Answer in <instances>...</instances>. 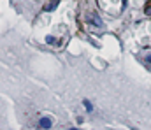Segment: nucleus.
Here are the masks:
<instances>
[{"label": "nucleus", "instance_id": "obj_4", "mask_svg": "<svg viewBox=\"0 0 151 130\" xmlns=\"http://www.w3.org/2000/svg\"><path fill=\"white\" fill-rule=\"evenodd\" d=\"M83 104H84V107H86V111H88V113H91V111H93V106L90 104V100H84Z\"/></svg>", "mask_w": 151, "mask_h": 130}, {"label": "nucleus", "instance_id": "obj_3", "mask_svg": "<svg viewBox=\"0 0 151 130\" xmlns=\"http://www.w3.org/2000/svg\"><path fill=\"white\" fill-rule=\"evenodd\" d=\"M91 21H93V25H95V27H102V19H100V16H99V14H95V12L91 14Z\"/></svg>", "mask_w": 151, "mask_h": 130}, {"label": "nucleus", "instance_id": "obj_5", "mask_svg": "<svg viewBox=\"0 0 151 130\" xmlns=\"http://www.w3.org/2000/svg\"><path fill=\"white\" fill-rule=\"evenodd\" d=\"M144 12H146L148 16H151V4H148V5H146V9H144Z\"/></svg>", "mask_w": 151, "mask_h": 130}, {"label": "nucleus", "instance_id": "obj_7", "mask_svg": "<svg viewBox=\"0 0 151 130\" xmlns=\"http://www.w3.org/2000/svg\"><path fill=\"white\" fill-rule=\"evenodd\" d=\"M146 62H148V63H151V55H148V56H146Z\"/></svg>", "mask_w": 151, "mask_h": 130}, {"label": "nucleus", "instance_id": "obj_2", "mask_svg": "<svg viewBox=\"0 0 151 130\" xmlns=\"http://www.w3.org/2000/svg\"><path fill=\"white\" fill-rule=\"evenodd\" d=\"M58 4H60V0H51V2H47V4L44 5V11H46V12H51V11H55V9L58 7Z\"/></svg>", "mask_w": 151, "mask_h": 130}, {"label": "nucleus", "instance_id": "obj_1", "mask_svg": "<svg viewBox=\"0 0 151 130\" xmlns=\"http://www.w3.org/2000/svg\"><path fill=\"white\" fill-rule=\"evenodd\" d=\"M39 127H40V129H51V127H53V120L47 118V116H44V118L39 120Z\"/></svg>", "mask_w": 151, "mask_h": 130}, {"label": "nucleus", "instance_id": "obj_8", "mask_svg": "<svg viewBox=\"0 0 151 130\" xmlns=\"http://www.w3.org/2000/svg\"><path fill=\"white\" fill-rule=\"evenodd\" d=\"M70 130H77V129H70Z\"/></svg>", "mask_w": 151, "mask_h": 130}, {"label": "nucleus", "instance_id": "obj_6", "mask_svg": "<svg viewBox=\"0 0 151 130\" xmlns=\"http://www.w3.org/2000/svg\"><path fill=\"white\" fill-rule=\"evenodd\" d=\"M46 42H47V44H53V42H55V37L47 35V37H46Z\"/></svg>", "mask_w": 151, "mask_h": 130}]
</instances>
